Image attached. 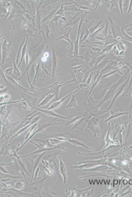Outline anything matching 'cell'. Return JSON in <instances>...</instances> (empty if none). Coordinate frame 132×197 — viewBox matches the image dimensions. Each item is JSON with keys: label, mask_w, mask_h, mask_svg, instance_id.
<instances>
[{"label": "cell", "mask_w": 132, "mask_h": 197, "mask_svg": "<svg viewBox=\"0 0 132 197\" xmlns=\"http://www.w3.org/2000/svg\"><path fill=\"white\" fill-rule=\"evenodd\" d=\"M24 101V100H22L18 101H13V102H6V103H1V106H2V105H5L6 104L15 103L20 102H22V101Z\"/></svg>", "instance_id": "obj_52"}, {"label": "cell", "mask_w": 132, "mask_h": 197, "mask_svg": "<svg viewBox=\"0 0 132 197\" xmlns=\"http://www.w3.org/2000/svg\"><path fill=\"white\" fill-rule=\"evenodd\" d=\"M58 61L55 51L54 45L52 48V76L53 77H55V72L57 67Z\"/></svg>", "instance_id": "obj_17"}, {"label": "cell", "mask_w": 132, "mask_h": 197, "mask_svg": "<svg viewBox=\"0 0 132 197\" xmlns=\"http://www.w3.org/2000/svg\"><path fill=\"white\" fill-rule=\"evenodd\" d=\"M84 68L83 65H78L71 68V69L73 71L75 76L77 80L79 82H81L85 78V75L81 72Z\"/></svg>", "instance_id": "obj_13"}, {"label": "cell", "mask_w": 132, "mask_h": 197, "mask_svg": "<svg viewBox=\"0 0 132 197\" xmlns=\"http://www.w3.org/2000/svg\"><path fill=\"white\" fill-rule=\"evenodd\" d=\"M46 179V178H44L40 181L32 183L29 185L30 188L36 194H40L41 190Z\"/></svg>", "instance_id": "obj_14"}, {"label": "cell", "mask_w": 132, "mask_h": 197, "mask_svg": "<svg viewBox=\"0 0 132 197\" xmlns=\"http://www.w3.org/2000/svg\"><path fill=\"white\" fill-rule=\"evenodd\" d=\"M24 34H22L21 35V36H22V40H21V43H20V47H19V51H18V54H17V59H16V64H18V61H19V55L20 53V51H21L22 50V49L24 45L25 44V43H26V39H27V36L26 37V36H24Z\"/></svg>", "instance_id": "obj_33"}, {"label": "cell", "mask_w": 132, "mask_h": 197, "mask_svg": "<svg viewBox=\"0 0 132 197\" xmlns=\"http://www.w3.org/2000/svg\"><path fill=\"white\" fill-rule=\"evenodd\" d=\"M108 56V55L106 54H104L98 57H97V58L94 57L92 56V60L87 65V69H89L92 68V66L95 65V67L94 68V69L98 64L100 63L104 58H106V57Z\"/></svg>", "instance_id": "obj_15"}, {"label": "cell", "mask_w": 132, "mask_h": 197, "mask_svg": "<svg viewBox=\"0 0 132 197\" xmlns=\"http://www.w3.org/2000/svg\"><path fill=\"white\" fill-rule=\"evenodd\" d=\"M30 107L32 109H35L36 110L39 111L41 113H44L47 115L54 117H56V118L66 119H70V118L67 117L59 115V114L54 112L53 110H49L47 109H42L33 107Z\"/></svg>", "instance_id": "obj_12"}, {"label": "cell", "mask_w": 132, "mask_h": 197, "mask_svg": "<svg viewBox=\"0 0 132 197\" xmlns=\"http://www.w3.org/2000/svg\"><path fill=\"white\" fill-rule=\"evenodd\" d=\"M46 45V43H45V42L44 41H43L39 47L37 48V49L33 50V53L31 56V61L30 63L29 64L28 68H27L26 70H25L24 74H22L21 77L18 79V80L21 79L24 76L25 74V73H26L27 71H28L30 67L32 65L33 63L36 59H37L38 57L42 53L43 51V50H44Z\"/></svg>", "instance_id": "obj_5"}, {"label": "cell", "mask_w": 132, "mask_h": 197, "mask_svg": "<svg viewBox=\"0 0 132 197\" xmlns=\"http://www.w3.org/2000/svg\"><path fill=\"white\" fill-rule=\"evenodd\" d=\"M40 113H41L40 112L37 114H35V115H34L32 116L31 117L25 119L21 123H20L19 126L17 128L16 130H15V132H16L17 131H18V130L21 129L23 128H24V127L26 126L27 125L29 124V123H31L33 118L34 117H35L36 116H37L38 114H39Z\"/></svg>", "instance_id": "obj_24"}, {"label": "cell", "mask_w": 132, "mask_h": 197, "mask_svg": "<svg viewBox=\"0 0 132 197\" xmlns=\"http://www.w3.org/2000/svg\"><path fill=\"white\" fill-rule=\"evenodd\" d=\"M42 59H41L40 60L38 63V64L36 67V72L35 74L34 77V81L33 83V84H34L36 82V79L38 78V75L39 74L40 69V63L41 62Z\"/></svg>", "instance_id": "obj_39"}, {"label": "cell", "mask_w": 132, "mask_h": 197, "mask_svg": "<svg viewBox=\"0 0 132 197\" xmlns=\"http://www.w3.org/2000/svg\"><path fill=\"white\" fill-rule=\"evenodd\" d=\"M78 107V104L77 103L76 97L73 94L72 95L69 103L66 106V108L70 109L72 108H77Z\"/></svg>", "instance_id": "obj_27"}, {"label": "cell", "mask_w": 132, "mask_h": 197, "mask_svg": "<svg viewBox=\"0 0 132 197\" xmlns=\"http://www.w3.org/2000/svg\"><path fill=\"white\" fill-rule=\"evenodd\" d=\"M13 67L8 68L7 69H6L5 71V74L11 76L12 75L13 73Z\"/></svg>", "instance_id": "obj_48"}, {"label": "cell", "mask_w": 132, "mask_h": 197, "mask_svg": "<svg viewBox=\"0 0 132 197\" xmlns=\"http://www.w3.org/2000/svg\"><path fill=\"white\" fill-rule=\"evenodd\" d=\"M13 74L16 76L19 77L20 78L22 76L21 75V73H20V71L19 69V68L17 67L16 65V64L15 63V59L13 58Z\"/></svg>", "instance_id": "obj_36"}, {"label": "cell", "mask_w": 132, "mask_h": 197, "mask_svg": "<svg viewBox=\"0 0 132 197\" xmlns=\"http://www.w3.org/2000/svg\"><path fill=\"white\" fill-rule=\"evenodd\" d=\"M72 30V29H71L69 31H68L67 33V32H66V31H65V32L64 34L63 35L60 36V37H59L57 38L55 40L58 41L59 40H60L61 39L65 40L67 41L68 42H69L70 43V44L71 45L72 47L74 48V47L73 45V43L71 42V40H70V39L69 37V34L70 32H71Z\"/></svg>", "instance_id": "obj_30"}, {"label": "cell", "mask_w": 132, "mask_h": 197, "mask_svg": "<svg viewBox=\"0 0 132 197\" xmlns=\"http://www.w3.org/2000/svg\"><path fill=\"white\" fill-rule=\"evenodd\" d=\"M126 75L125 74L118 81L108 88L100 92L99 93L107 90L105 95L101 100L99 101L98 104L96 106L97 109H99L104 103L108 101L109 100L113 99L117 89L118 87L120 86V85L122 84L123 82L124 81Z\"/></svg>", "instance_id": "obj_1"}, {"label": "cell", "mask_w": 132, "mask_h": 197, "mask_svg": "<svg viewBox=\"0 0 132 197\" xmlns=\"http://www.w3.org/2000/svg\"><path fill=\"white\" fill-rule=\"evenodd\" d=\"M37 146L38 148V149L37 150L35 151V152H33V153H31V154H28V155H26V156H21V157H19L20 158V157H27L28 156L32 155V154H36V153H39L41 152H44V151H49L50 150H51L53 149H55V148H61L60 147H59V146H56V147L55 148H43L42 147V146H38L37 145Z\"/></svg>", "instance_id": "obj_29"}, {"label": "cell", "mask_w": 132, "mask_h": 197, "mask_svg": "<svg viewBox=\"0 0 132 197\" xmlns=\"http://www.w3.org/2000/svg\"><path fill=\"white\" fill-rule=\"evenodd\" d=\"M8 89L7 88H4L3 89H1V95H3L7 91Z\"/></svg>", "instance_id": "obj_53"}, {"label": "cell", "mask_w": 132, "mask_h": 197, "mask_svg": "<svg viewBox=\"0 0 132 197\" xmlns=\"http://www.w3.org/2000/svg\"><path fill=\"white\" fill-rule=\"evenodd\" d=\"M118 72V73H119V74H121V75H123V73H122L121 72H120L119 70H118V69H116L114 70H113L112 71H111V72H109V73H108L107 74H106L105 75H104L103 76V77L102 78H106V77H108L112 75L113 74H114L115 73Z\"/></svg>", "instance_id": "obj_43"}, {"label": "cell", "mask_w": 132, "mask_h": 197, "mask_svg": "<svg viewBox=\"0 0 132 197\" xmlns=\"http://www.w3.org/2000/svg\"><path fill=\"white\" fill-rule=\"evenodd\" d=\"M1 77L2 79L7 83L9 82L8 80L7 79L5 73L4 72L3 70L1 69Z\"/></svg>", "instance_id": "obj_49"}, {"label": "cell", "mask_w": 132, "mask_h": 197, "mask_svg": "<svg viewBox=\"0 0 132 197\" xmlns=\"http://www.w3.org/2000/svg\"><path fill=\"white\" fill-rule=\"evenodd\" d=\"M63 1H62V3H61V5L60 7L57 11L56 13H55V15L54 16V17L56 16L57 15L59 16H62L63 15V13L64 12V7H63Z\"/></svg>", "instance_id": "obj_41"}, {"label": "cell", "mask_w": 132, "mask_h": 197, "mask_svg": "<svg viewBox=\"0 0 132 197\" xmlns=\"http://www.w3.org/2000/svg\"><path fill=\"white\" fill-rule=\"evenodd\" d=\"M63 16H64V15H62V16H59V15H57L56 16H55L53 17V19L51 20H50V21H48L47 22V24H48L49 23H50V24L49 25V26H51V25L52 24V22H54L55 23V28H54V29L53 30V32H52V36H53L54 34V33L55 31V30L56 28H57V31H58V21H59V19H60V18L61 17H62Z\"/></svg>", "instance_id": "obj_31"}, {"label": "cell", "mask_w": 132, "mask_h": 197, "mask_svg": "<svg viewBox=\"0 0 132 197\" xmlns=\"http://www.w3.org/2000/svg\"><path fill=\"white\" fill-rule=\"evenodd\" d=\"M54 96H55L54 94L50 92L48 93L47 94L46 97L44 98V99L37 106L38 107H40L45 106L48 103Z\"/></svg>", "instance_id": "obj_26"}, {"label": "cell", "mask_w": 132, "mask_h": 197, "mask_svg": "<svg viewBox=\"0 0 132 197\" xmlns=\"http://www.w3.org/2000/svg\"><path fill=\"white\" fill-rule=\"evenodd\" d=\"M60 164H59V170L61 175L63 176L64 183L66 184L68 177L69 175L70 172L67 165L61 159V157H59Z\"/></svg>", "instance_id": "obj_8"}, {"label": "cell", "mask_w": 132, "mask_h": 197, "mask_svg": "<svg viewBox=\"0 0 132 197\" xmlns=\"http://www.w3.org/2000/svg\"><path fill=\"white\" fill-rule=\"evenodd\" d=\"M79 20H80V18L79 17L77 16H75L69 22H67V24L65 25V26L63 27V29L65 28L66 27L68 26L69 27H67V28H69V26L70 27V26L75 25L77 23H78L79 21Z\"/></svg>", "instance_id": "obj_34"}, {"label": "cell", "mask_w": 132, "mask_h": 197, "mask_svg": "<svg viewBox=\"0 0 132 197\" xmlns=\"http://www.w3.org/2000/svg\"><path fill=\"white\" fill-rule=\"evenodd\" d=\"M118 63V61L115 60L110 61L105 67L100 71L99 74L106 71H112L117 69V67Z\"/></svg>", "instance_id": "obj_18"}, {"label": "cell", "mask_w": 132, "mask_h": 197, "mask_svg": "<svg viewBox=\"0 0 132 197\" xmlns=\"http://www.w3.org/2000/svg\"><path fill=\"white\" fill-rule=\"evenodd\" d=\"M98 1V2L95 8L94 9V11L96 10L97 9L98 7L99 6V4L100 3L101 1Z\"/></svg>", "instance_id": "obj_54"}, {"label": "cell", "mask_w": 132, "mask_h": 197, "mask_svg": "<svg viewBox=\"0 0 132 197\" xmlns=\"http://www.w3.org/2000/svg\"><path fill=\"white\" fill-rule=\"evenodd\" d=\"M79 10L83 9L85 10H90L94 11V9H92V8L88 7L85 6H81L79 7Z\"/></svg>", "instance_id": "obj_51"}, {"label": "cell", "mask_w": 132, "mask_h": 197, "mask_svg": "<svg viewBox=\"0 0 132 197\" xmlns=\"http://www.w3.org/2000/svg\"><path fill=\"white\" fill-rule=\"evenodd\" d=\"M78 58H79L78 59L77 62L81 61L83 62L86 63V65H87L92 60V57L88 50V51H86L83 55L79 56Z\"/></svg>", "instance_id": "obj_23"}, {"label": "cell", "mask_w": 132, "mask_h": 197, "mask_svg": "<svg viewBox=\"0 0 132 197\" xmlns=\"http://www.w3.org/2000/svg\"><path fill=\"white\" fill-rule=\"evenodd\" d=\"M106 2H109V3L111 4V7L110 9H109L108 11H111L112 10V9L114 7H117L119 9V5H118V1H115V0H112V1H105Z\"/></svg>", "instance_id": "obj_40"}, {"label": "cell", "mask_w": 132, "mask_h": 197, "mask_svg": "<svg viewBox=\"0 0 132 197\" xmlns=\"http://www.w3.org/2000/svg\"><path fill=\"white\" fill-rule=\"evenodd\" d=\"M15 25L13 26L11 32V40L8 43L6 38H4V42L1 46L2 51V64L3 65L5 61V59L7 57L9 52L10 50L12 45V38L13 31L15 29Z\"/></svg>", "instance_id": "obj_3"}, {"label": "cell", "mask_w": 132, "mask_h": 197, "mask_svg": "<svg viewBox=\"0 0 132 197\" xmlns=\"http://www.w3.org/2000/svg\"><path fill=\"white\" fill-rule=\"evenodd\" d=\"M8 192H5V193H8V194H14L17 195L19 196H24V194L28 195H31L32 196L31 194H25L24 192H21L20 191H18V190H16L13 189H11L10 190L7 191Z\"/></svg>", "instance_id": "obj_37"}, {"label": "cell", "mask_w": 132, "mask_h": 197, "mask_svg": "<svg viewBox=\"0 0 132 197\" xmlns=\"http://www.w3.org/2000/svg\"><path fill=\"white\" fill-rule=\"evenodd\" d=\"M123 1L122 0H119L118 1V5H119V9L122 15L124 14L123 12V5H125V4H123Z\"/></svg>", "instance_id": "obj_50"}, {"label": "cell", "mask_w": 132, "mask_h": 197, "mask_svg": "<svg viewBox=\"0 0 132 197\" xmlns=\"http://www.w3.org/2000/svg\"><path fill=\"white\" fill-rule=\"evenodd\" d=\"M104 26L102 27L101 28H99L98 29H97L96 31L94 33L92 34V35H90L89 36L90 37H92L93 38H95L97 37V36L99 35L100 34H101V32L103 30V29L104 27Z\"/></svg>", "instance_id": "obj_42"}, {"label": "cell", "mask_w": 132, "mask_h": 197, "mask_svg": "<svg viewBox=\"0 0 132 197\" xmlns=\"http://www.w3.org/2000/svg\"><path fill=\"white\" fill-rule=\"evenodd\" d=\"M103 21V20H100L99 22H95L94 24L90 27V29H89V31L90 32V35H92V34H93L94 32L96 31L98 28L99 26L100 25L102 22Z\"/></svg>", "instance_id": "obj_35"}, {"label": "cell", "mask_w": 132, "mask_h": 197, "mask_svg": "<svg viewBox=\"0 0 132 197\" xmlns=\"http://www.w3.org/2000/svg\"><path fill=\"white\" fill-rule=\"evenodd\" d=\"M98 121L96 120L94 117H92L88 120L86 128L89 129L93 133V136L94 137L101 136V131Z\"/></svg>", "instance_id": "obj_6"}, {"label": "cell", "mask_w": 132, "mask_h": 197, "mask_svg": "<svg viewBox=\"0 0 132 197\" xmlns=\"http://www.w3.org/2000/svg\"><path fill=\"white\" fill-rule=\"evenodd\" d=\"M68 141H69L70 143H71L73 145L75 146H82V147L88 149H90L91 150H93V148H90L88 147L84 144L83 142L81 140L80 138L78 139H68Z\"/></svg>", "instance_id": "obj_25"}, {"label": "cell", "mask_w": 132, "mask_h": 197, "mask_svg": "<svg viewBox=\"0 0 132 197\" xmlns=\"http://www.w3.org/2000/svg\"><path fill=\"white\" fill-rule=\"evenodd\" d=\"M76 81V79H73L67 82L65 81L61 82H59V81L56 82L51 84V85L48 86L47 88L40 89V90H41L45 89H49L50 92L54 94L55 96L56 99L58 100L60 88L66 84L75 82Z\"/></svg>", "instance_id": "obj_2"}, {"label": "cell", "mask_w": 132, "mask_h": 197, "mask_svg": "<svg viewBox=\"0 0 132 197\" xmlns=\"http://www.w3.org/2000/svg\"><path fill=\"white\" fill-rule=\"evenodd\" d=\"M77 91H78V90H75L73 92H72L69 93V94L66 95L65 97L61 98V100L58 101H57L54 102L47 109L49 110H53L58 108V107H60V105L64 102L67 99V98L69 97L70 96L76 93Z\"/></svg>", "instance_id": "obj_16"}, {"label": "cell", "mask_w": 132, "mask_h": 197, "mask_svg": "<svg viewBox=\"0 0 132 197\" xmlns=\"http://www.w3.org/2000/svg\"><path fill=\"white\" fill-rule=\"evenodd\" d=\"M98 39L104 41V43L103 48L105 47L106 46L112 44L114 43L120 41L116 39L113 37L111 32H110V33L108 35L104 38H99Z\"/></svg>", "instance_id": "obj_20"}, {"label": "cell", "mask_w": 132, "mask_h": 197, "mask_svg": "<svg viewBox=\"0 0 132 197\" xmlns=\"http://www.w3.org/2000/svg\"><path fill=\"white\" fill-rule=\"evenodd\" d=\"M127 82L126 81L125 82V83L122 85V84L120 85V86L118 87V88L117 89L115 93L114 97L112 102L111 103L110 106L108 107L107 109L106 110L107 111H108L110 110L111 107L113 106V104L114 103L116 100L119 97V96L121 94L123 90H124L125 86L127 83Z\"/></svg>", "instance_id": "obj_19"}, {"label": "cell", "mask_w": 132, "mask_h": 197, "mask_svg": "<svg viewBox=\"0 0 132 197\" xmlns=\"http://www.w3.org/2000/svg\"><path fill=\"white\" fill-rule=\"evenodd\" d=\"M45 24L44 25V28H45V34H46V36H47V37L48 39V40H49L50 41V42H51V44L52 43L50 40V39L49 38V34L50 32V29H49V26H48L47 24Z\"/></svg>", "instance_id": "obj_45"}, {"label": "cell", "mask_w": 132, "mask_h": 197, "mask_svg": "<svg viewBox=\"0 0 132 197\" xmlns=\"http://www.w3.org/2000/svg\"><path fill=\"white\" fill-rule=\"evenodd\" d=\"M84 17L83 15V13L82 14L81 16V19L80 20V22H79L78 31V34H77V37L74 43V50L73 52V56H70L72 58H78L79 56V33H80V29L81 26L82 24L83 23V20Z\"/></svg>", "instance_id": "obj_9"}, {"label": "cell", "mask_w": 132, "mask_h": 197, "mask_svg": "<svg viewBox=\"0 0 132 197\" xmlns=\"http://www.w3.org/2000/svg\"><path fill=\"white\" fill-rule=\"evenodd\" d=\"M94 73V72L93 71H92L90 72V75L88 78L86 83H81L77 85V88L81 92H84L88 89H90Z\"/></svg>", "instance_id": "obj_11"}, {"label": "cell", "mask_w": 132, "mask_h": 197, "mask_svg": "<svg viewBox=\"0 0 132 197\" xmlns=\"http://www.w3.org/2000/svg\"><path fill=\"white\" fill-rule=\"evenodd\" d=\"M82 47H86L89 48L90 49H92V51L95 52H98L99 54L102 51V49H100L99 48L95 47H91L90 46H81Z\"/></svg>", "instance_id": "obj_46"}, {"label": "cell", "mask_w": 132, "mask_h": 197, "mask_svg": "<svg viewBox=\"0 0 132 197\" xmlns=\"http://www.w3.org/2000/svg\"><path fill=\"white\" fill-rule=\"evenodd\" d=\"M10 96L9 94L4 95L1 96V103H3L5 100H8L10 98Z\"/></svg>", "instance_id": "obj_47"}, {"label": "cell", "mask_w": 132, "mask_h": 197, "mask_svg": "<svg viewBox=\"0 0 132 197\" xmlns=\"http://www.w3.org/2000/svg\"><path fill=\"white\" fill-rule=\"evenodd\" d=\"M28 35H27V39L26 43H25V44L24 45V47H23L22 50V55L21 58H20V62L19 63V65L18 66V68H19L20 67V65H21L22 62L23 61V59L24 58V57H25V56H26V54L27 49V45H28Z\"/></svg>", "instance_id": "obj_28"}, {"label": "cell", "mask_w": 132, "mask_h": 197, "mask_svg": "<svg viewBox=\"0 0 132 197\" xmlns=\"http://www.w3.org/2000/svg\"><path fill=\"white\" fill-rule=\"evenodd\" d=\"M29 44V43L28 42V45H27V49L26 52V56H25V60H26V70H27V68H28V66L29 64V58L28 55V47Z\"/></svg>", "instance_id": "obj_44"}, {"label": "cell", "mask_w": 132, "mask_h": 197, "mask_svg": "<svg viewBox=\"0 0 132 197\" xmlns=\"http://www.w3.org/2000/svg\"><path fill=\"white\" fill-rule=\"evenodd\" d=\"M106 16L107 17L110 22L111 33L113 37L116 39L119 36L121 37L122 32L121 30H120L119 27L117 26L116 23L113 21L110 16Z\"/></svg>", "instance_id": "obj_10"}, {"label": "cell", "mask_w": 132, "mask_h": 197, "mask_svg": "<svg viewBox=\"0 0 132 197\" xmlns=\"http://www.w3.org/2000/svg\"><path fill=\"white\" fill-rule=\"evenodd\" d=\"M120 41H118V42H116L115 43H114L112 44L106 46L105 47L103 48V49H102L101 52L95 57H96V58H97V57H99V56H100L101 55H102L104 53L108 52L110 51L111 50L113 49V47L115 45L120 42Z\"/></svg>", "instance_id": "obj_32"}, {"label": "cell", "mask_w": 132, "mask_h": 197, "mask_svg": "<svg viewBox=\"0 0 132 197\" xmlns=\"http://www.w3.org/2000/svg\"><path fill=\"white\" fill-rule=\"evenodd\" d=\"M57 118H56L53 119V120H52L51 121V122L49 123H47L44 122V123H42V124L37 125L38 126L37 130H36L35 132H34L33 134H32L31 135V136L29 137V138L28 139H27V140L25 142V143H24V144H23V145L22 146V147H23V146H24L26 144L27 142H28L30 139L32 138V137L34 136V135L36 134V133H37L38 132L42 131V130H44L45 129H46V128L49 127L50 126H51L55 125H60L62 124L63 123H52V122H53Z\"/></svg>", "instance_id": "obj_7"}, {"label": "cell", "mask_w": 132, "mask_h": 197, "mask_svg": "<svg viewBox=\"0 0 132 197\" xmlns=\"http://www.w3.org/2000/svg\"><path fill=\"white\" fill-rule=\"evenodd\" d=\"M45 153V152H44V153H43V154H41L37 158V159H36L34 161H32V168L33 169V175H34V173L35 172V171L36 169V167H37L38 165V163L39 162L41 158L43 155H44Z\"/></svg>", "instance_id": "obj_38"}, {"label": "cell", "mask_w": 132, "mask_h": 197, "mask_svg": "<svg viewBox=\"0 0 132 197\" xmlns=\"http://www.w3.org/2000/svg\"><path fill=\"white\" fill-rule=\"evenodd\" d=\"M41 118V116L40 115H37L34 117L32 120L31 122L30 123H29L28 125H27L26 126L23 128L21 129H20L19 131L17 133V134H16L15 136H13L12 138L11 139V140H12V139L15 138V137L18 136V135L21 134V133L24 132L25 130H26L27 129H28L29 128L31 127L32 125L35 124V123L37 122V121L39 120Z\"/></svg>", "instance_id": "obj_22"}, {"label": "cell", "mask_w": 132, "mask_h": 197, "mask_svg": "<svg viewBox=\"0 0 132 197\" xmlns=\"http://www.w3.org/2000/svg\"><path fill=\"white\" fill-rule=\"evenodd\" d=\"M110 116L108 118L106 119L104 121L105 122L112 120L113 119L119 117L120 116L128 114V113H126V112L119 111L115 107L114 109H113L112 110L110 111Z\"/></svg>", "instance_id": "obj_21"}, {"label": "cell", "mask_w": 132, "mask_h": 197, "mask_svg": "<svg viewBox=\"0 0 132 197\" xmlns=\"http://www.w3.org/2000/svg\"><path fill=\"white\" fill-rule=\"evenodd\" d=\"M92 117V116L86 112L83 117L75 122L73 126L70 130V131L77 129L83 132L84 128L87 125L88 120Z\"/></svg>", "instance_id": "obj_4"}]
</instances>
